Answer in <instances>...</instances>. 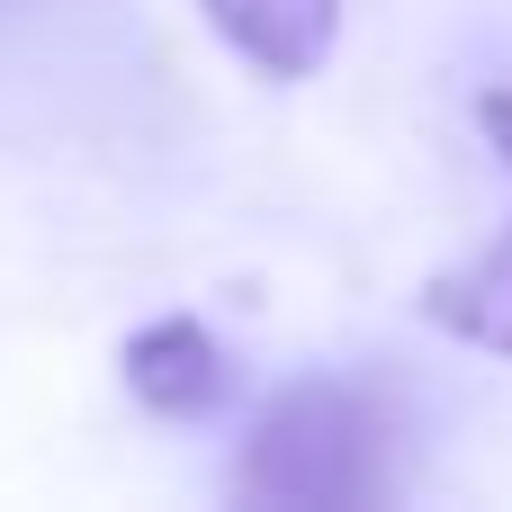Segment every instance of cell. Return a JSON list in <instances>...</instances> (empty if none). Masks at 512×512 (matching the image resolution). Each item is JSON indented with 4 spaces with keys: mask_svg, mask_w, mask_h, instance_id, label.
Returning a JSON list of instances; mask_svg holds the SVG:
<instances>
[{
    "mask_svg": "<svg viewBox=\"0 0 512 512\" xmlns=\"http://www.w3.org/2000/svg\"><path fill=\"white\" fill-rule=\"evenodd\" d=\"M234 495L270 512H342V504H378L387 495V423L360 387H333V378H306L288 387L243 459H234Z\"/></svg>",
    "mask_w": 512,
    "mask_h": 512,
    "instance_id": "1",
    "label": "cell"
},
{
    "mask_svg": "<svg viewBox=\"0 0 512 512\" xmlns=\"http://www.w3.org/2000/svg\"><path fill=\"white\" fill-rule=\"evenodd\" d=\"M207 27L261 72V81H306L324 72L333 36H342V0H198Z\"/></svg>",
    "mask_w": 512,
    "mask_h": 512,
    "instance_id": "3",
    "label": "cell"
},
{
    "mask_svg": "<svg viewBox=\"0 0 512 512\" xmlns=\"http://www.w3.org/2000/svg\"><path fill=\"white\" fill-rule=\"evenodd\" d=\"M117 369H126V396H135L144 414H162V423H198V414H216L225 387H234L225 342H216L198 315H162V324H144V333L117 351Z\"/></svg>",
    "mask_w": 512,
    "mask_h": 512,
    "instance_id": "2",
    "label": "cell"
},
{
    "mask_svg": "<svg viewBox=\"0 0 512 512\" xmlns=\"http://www.w3.org/2000/svg\"><path fill=\"white\" fill-rule=\"evenodd\" d=\"M477 126H486V144L504 153V171H512V90H486L477 99Z\"/></svg>",
    "mask_w": 512,
    "mask_h": 512,
    "instance_id": "5",
    "label": "cell"
},
{
    "mask_svg": "<svg viewBox=\"0 0 512 512\" xmlns=\"http://www.w3.org/2000/svg\"><path fill=\"white\" fill-rule=\"evenodd\" d=\"M414 306H423L432 333H450V342H468V351L512 360V225L495 234V243H477L468 261L432 270Z\"/></svg>",
    "mask_w": 512,
    "mask_h": 512,
    "instance_id": "4",
    "label": "cell"
}]
</instances>
